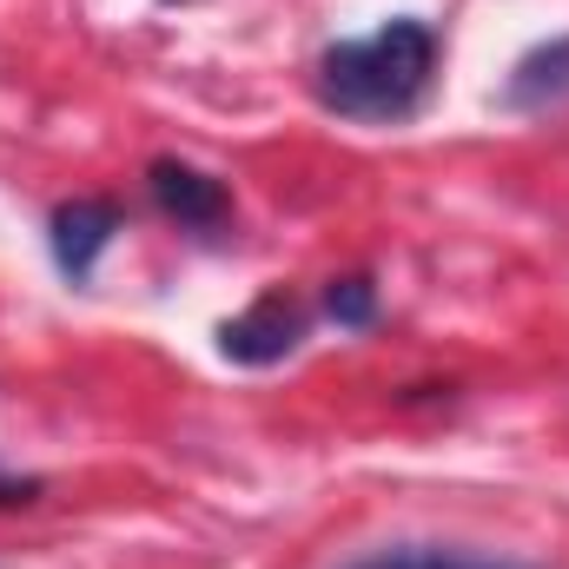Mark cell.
I'll list each match as a JSON object with an SVG mask.
<instances>
[{"label":"cell","instance_id":"1","mask_svg":"<svg viewBox=\"0 0 569 569\" xmlns=\"http://www.w3.org/2000/svg\"><path fill=\"white\" fill-rule=\"evenodd\" d=\"M437 60H443V40L430 20H385L378 33H358V40H331L311 67V93L325 113L338 120H358V127H405L418 120L437 87Z\"/></svg>","mask_w":569,"mask_h":569},{"label":"cell","instance_id":"2","mask_svg":"<svg viewBox=\"0 0 569 569\" xmlns=\"http://www.w3.org/2000/svg\"><path fill=\"white\" fill-rule=\"evenodd\" d=\"M305 331H311V311L291 291H266L239 318L219 325V358L226 365H246V371H266V365H284L305 345Z\"/></svg>","mask_w":569,"mask_h":569},{"label":"cell","instance_id":"3","mask_svg":"<svg viewBox=\"0 0 569 569\" xmlns=\"http://www.w3.org/2000/svg\"><path fill=\"white\" fill-rule=\"evenodd\" d=\"M146 192H152V206L179 232H219V226H232V186L219 172L192 166V159H172V152L152 159L146 166Z\"/></svg>","mask_w":569,"mask_h":569},{"label":"cell","instance_id":"4","mask_svg":"<svg viewBox=\"0 0 569 569\" xmlns=\"http://www.w3.org/2000/svg\"><path fill=\"white\" fill-rule=\"evenodd\" d=\"M113 232H120V206L113 199H67L47 219V252H53V266L73 284H93Z\"/></svg>","mask_w":569,"mask_h":569},{"label":"cell","instance_id":"5","mask_svg":"<svg viewBox=\"0 0 569 569\" xmlns=\"http://www.w3.org/2000/svg\"><path fill=\"white\" fill-rule=\"evenodd\" d=\"M497 107H503V113H523V120H530V113H557V107H569V33L530 47V53L503 73Z\"/></svg>","mask_w":569,"mask_h":569},{"label":"cell","instance_id":"6","mask_svg":"<svg viewBox=\"0 0 569 569\" xmlns=\"http://www.w3.org/2000/svg\"><path fill=\"white\" fill-rule=\"evenodd\" d=\"M338 569H537V563L470 550V543H378V550H365V557H351Z\"/></svg>","mask_w":569,"mask_h":569},{"label":"cell","instance_id":"7","mask_svg":"<svg viewBox=\"0 0 569 569\" xmlns=\"http://www.w3.org/2000/svg\"><path fill=\"white\" fill-rule=\"evenodd\" d=\"M325 318H331L338 331H371V325H378V284L365 279V272L331 279L325 284Z\"/></svg>","mask_w":569,"mask_h":569},{"label":"cell","instance_id":"8","mask_svg":"<svg viewBox=\"0 0 569 569\" xmlns=\"http://www.w3.org/2000/svg\"><path fill=\"white\" fill-rule=\"evenodd\" d=\"M40 497V477H7L0 470V503H33Z\"/></svg>","mask_w":569,"mask_h":569}]
</instances>
